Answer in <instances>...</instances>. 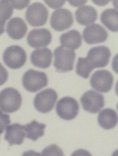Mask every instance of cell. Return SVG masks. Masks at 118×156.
Returning a JSON list of instances; mask_svg holds the SVG:
<instances>
[{
	"instance_id": "1",
	"label": "cell",
	"mask_w": 118,
	"mask_h": 156,
	"mask_svg": "<svg viewBox=\"0 0 118 156\" xmlns=\"http://www.w3.org/2000/svg\"><path fill=\"white\" fill-rule=\"evenodd\" d=\"M22 98L13 88H6L0 93V109L7 113H13L21 106Z\"/></svg>"
},
{
	"instance_id": "2",
	"label": "cell",
	"mask_w": 118,
	"mask_h": 156,
	"mask_svg": "<svg viewBox=\"0 0 118 156\" xmlns=\"http://www.w3.org/2000/svg\"><path fill=\"white\" fill-rule=\"evenodd\" d=\"M54 55L55 57L54 65L58 72H67L73 69L76 57V54L73 51L59 46L54 51Z\"/></svg>"
},
{
	"instance_id": "3",
	"label": "cell",
	"mask_w": 118,
	"mask_h": 156,
	"mask_svg": "<svg viewBox=\"0 0 118 156\" xmlns=\"http://www.w3.org/2000/svg\"><path fill=\"white\" fill-rule=\"evenodd\" d=\"M48 83L47 75L42 72L30 69L26 71L22 78V84L28 91L35 93L46 87Z\"/></svg>"
},
{
	"instance_id": "4",
	"label": "cell",
	"mask_w": 118,
	"mask_h": 156,
	"mask_svg": "<svg viewBox=\"0 0 118 156\" xmlns=\"http://www.w3.org/2000/svg\"><path fill=\"white\" fill-rule=\"evenodd\" d=\"M4 63L10 69L21 68L26 61V54L19 46L13 45L8 47L3 54Z\"/></svg>"
},
{
	"instance_id": "5",
	"label": "cell",
	"mask_w": 118,
	"mask_h": 156,
	"mask_svg": "<svg viewBox=\"0 0 118 156\" xmlns=\"http://www.w3.org/2000/svg\"><path fill=\"white\" fill-rule=\"evenodd\" d=\"M49 12L47 9L40 2H34L30 5L25 13L27 22L33 27L44 25L47 20Z\"/></svg>"
},
{
	"instance_id": "6",
	"label": "cell",
	"mask_w": 118,
	"mask_h": 156,
	"mask_svg": "<svg viewBox=\"0 0 118 156\" xmlns=\"http://www.w3.org/2000/svg\"><path fill=\"white\" fill-rule=\"evenodd\" d=\"M58 98L57 93L48 88L37 94L34 100L36 109L41 113H47L52 110Z\"/></svg>"
},
{
	"instance_id": "7",
	"label": "cell",
	"mask_w": 118,
	"mask_h": 156,
	"mask_svg": "<svg viewBox=\"0 0 118 156\" xmlns=\"http://www.w3.org/2000/svg\"><path fill=\"white\" fill-rule=\"evenodd\" d=\"M79 105L77 100L70 97L59 100L56 106V111L60 118L65 120H71L78 115Z\"/></svg>"
},
{
	"instance_id": "8",
	"label": "cell",
	"mask_w": 118,
	"mask_h": 156,
	"mask_svg": "<svg viewBox=\"0 0 118 156\" xmlns=\"http://www.w3.org/2000/svg\"><path fill=\"white\" fill-rule=\"evenodd\" d=\"M83 109L91 114L98 113L104 106L103 95L94 90L85 93L80 98Z\"/></svg>"
},
{
	"instance_id": "9",
	"label": "cell",
	"mask_w": 118,
	"mask_h": 156,
	"mask_svg": "<svg viewBox=\"0 0 118 156\" xmlns=\"http://www.w3.org/2000/svg\"><path fill=\"white\" fill-rule=\"evenodd\" d=\"M111 56L110 49L104 46L91 48L88 52L86 59L93 69L106 67Z\"/></svg>"
},
{
	"instance_id": "10",
	"label": "cell",
	"mask_w": 118,
	"mask_h": 156,
	"mask_svg": "<svg viewBox=\"0 0 118 156\" xmlns=\"http://www.w3.org/2000/svg\"><path fill=\"white\" fill-rule=\"evenodd\" d=\"M114 79L112 74L106 70L96 71L91 76V87L101 93H107L112 88Z\"/></svg>"
},
{
	"instance_id": "11",
	"label": "cell",
	"mask_w": 118,
	"mask_h": 156,
	"mask_svg": "<svg viewBox=\"0 0 118 156\" xmlns=\"http://www.w3.org/2000/svg\"><path fill=\"white\" fill-rule=\"evenodd\" d=\"M50 23L54 30L63 31L68 29L73 23L71 12L66 9H60L52 13Z\"/></svg>"
},
{
	"instance_id": "12",
	"label": "cell",
	"mask_w": 118,
	"mask_h": 156,
	"mask_svg": "<svg viewBox=\"0 0 118 156\" xmlns=\"http://www.w3.org/2000/svg\"><path fill=\"white\" fill-rule=\"evenodd\" d=\"M83 37L88 44H94L104 42L107 39L108 33L102 26L94 23L84 29Z\"/></svg>"
},
{
	"instance_id": "13",
	"label": "cell",
	"mask_w": 118,
	"mask_h": 156,
	"mask_svg": "<svg viewBox=\"0 0 118 156\" xmlns=\"http://www.w3.org/2000/svg\"><path fill=\"white\" fill-rule=\"evenodd\" d=\"M52 40L50 31L46 28L34 29L31 30L28 37V44L32 48H38L48 46Z\"/></svg>"
},
{
	"instance_id": "14",
	"label": "cell",
	"mask_w": 118,
	"mask_h": 156,
	"mask_svg": "<svg viewBox=\"0 0 118 156\" xmlns=\"http://www.w3.org/2000/svg\"><path fill=\"white\" fill-rule=\"evenodd\" d=\"M32 64L41 69H47L51 65L52 53L49 48H41L34 50L30 56Z\"/></svg>"
},
{
	"instance_id": "15",
	"label": "cell",
	"mask_w": 118,
	"mask_h": 156,
	"mask_svg": "<svg viewBox=\"0 0 118 156\" xmlns=\"http://www.w3.org/2000/svg\"><path fill=\"white\" fill-rule=\"evenodd\" d=\"M28 27L22 18H13L9 20L7 26L8 35L14 40L22 39L26 34Z\"/></svg>"
},
{
	"instance_id": "16",
	"label": "cell",
	"mask_w": 118,
	"mask_h": 156,
	"mask_svg": "<svg viewBox=\"0 0 118 156\" xmlns=\"http://www.w3.org/2000/svg\"><path fill=\"white\" fill-rule=\"evenodd\" d=\"M25 136V126L20 124H13L6 128L4 138L10 145H13L22 144Z\"/></svg>"
},
{
	"instance_id": "17",
	"label": "cell",
	"mask_w": 118,
	"mask_h": 156,
	"mask_svg": "<svg viewBox=\"0 0 118 156\" xmlns=\"http://www.w3.org/2000/svg\"><path fill=\"white\" fill-rule=\"evenodd\" d=\"M76 18L79 24L88 25L93 23L97 19L96 9L91 5H84L79 7L76 12Z\"/></svg>"
},
{
	"instance_id": "18",
	"label": "cell",
	"mask_w": 118,
	"mask_h": 156,
	"mask_svg": "<svg viewBox=\"0 0 118 156\" xmlns=\"http://www.w3.org/2000/svg\"><path fill=\"white\" fill-rule=\"evenodd\" d=\"M62 47L68 49H78L82 45V38L78 31L73 30L62 34L59 38Z\"/></svg>"
},
{
	"instance_id": "19",
	"label": "cell",
	"mask_w": 118,
	"mask_h": 156,
	"mask_svg": "<svg viewBox=\"0 0 118 156\" xmlns=\"http://www.w3.org/2000/svg\"><path fill=\"white\" fill-rule=\"evenodd\" d=\"M98 122L102 128L106 130L112 129L117 125V113L112 109L106 108L99 112L98 116Z\"/></svg>"
},
{
	"instance_id": "20",
	"label": "cell",
	"mask_w": 118,
	"mask_h": 156,
	"mask_svg": "<svg viewBox=\"0 0 118 156\" xmlns=\"http://www.w3.org/2000/svg\"><path fill=\"white\" fill-rule=\"evenodd\" d=\"M101 22L109 30L118 31V10L113 9L105 10L101 15Z\"/></svg>"
},
{
	"instance_id": "21",
	"label": "cell",
	"mask_w": 118,
	"mask_h": 156,
	"mask_svg": "<svg viewBox=\"0 0 118 156\" xmlns=\"http://www.w3.org/2000/svg\"><path fill=\"white\" fill-rule=\"evenodd\" d=\"M46 125L40 123L36 120H33L30 123L25 126V131L27 138L36 141L40 137L43 136L44 134Z\"/></svg>"
},
{
	"instance_id": "22",
	"label": "cell",
	"mask_w": 118,
	"mask_h": 156,
	"mask_svg": "<svg viewBox=\"0 0 118 156\" xmlns=\"http://www.w3.org/2000/svg\"><path fill=\"white\" fill-rule=\"evenodd\" d=\"M93 69L86 58L79 57L76 65V73L78 75L85 79H88Z\"/></svg>"
},
{
	"instance_id": "23",
	"label": "cell",
	"mask_w": 118,
	"mask_h": 156,
	"mask_svg": "<svg viewBox=\"0 0 118 156\" xmlns=\"http://www.w3.org/2000/svg\"><path fill=\"white\" fill-rule=\"evenodd\" d=\"M13 13V7L10 1H0V20L5 21L9 19Z\"/></svg>"
},
{
	"instance_id": "24",
	"label": "cell",
	"mask_w": 118,
	"mask_h": 156,
	"mask_svg": "<svg viewBox=\"0 0 118 156\" xmlns=\"http://www.w3.org/2000/svg\"><path fill=\"white\" fill-rule=\"evenodd\" d=\"M42 156H64V154L58 145L53 144L47 147L43 150Z\"/></svg>"
},
{
	"instance_id": "25",
	"label": "cell",
	"mask_w": 118,
	"mask_h": 156,
	"mask_svg": "<svg viewBox=\"0 0 118 156\" xmlns=\"http://www.w3.org/2000/svg\"><path fill=\"white\" fill-rule=\"evenodd\" d=\"M11 121L10 115L4 114L0 110V135L4 131V130L10 124Z\"/></svg>"
},
{
	"instance_id": "26",
	"label": "cell",
	"mask_w": 118,
	"mask_h": 156,
	"mask_svg": "<svg viewBox=\"0 0 118 156\" xmlns=\"http://www.w3.org/2000/svg\"><path fill=\"white\" fill-rule=\"evenodd\" d=\"M10 2L13 8L21 10L26 7L30 2V1H10Z\"/></svg>"
},
{
	"instance_id": "27",
	"label": "cell",
	"mask_w": 118,
	"mask_h": 156,
	"mask_svg": "<svg viewBox=\"0 0 118 156\" xmlns=\"http://www.w3.org/2000/svg\"><path fill=\"white\" fill-rule=\"evenodd\" d=\"M9 77L8 72L0 62V85L5 83Z\"/></svg>"
},
{
	"instance_id": "28",
	"label": "cell",
	"mask_w": 118,
	"mask_h": 156,
	"mask_svg": "<svg viewBox=\"0 0 118 156\" xmlns=\"http://www.w3.org/2000/svg\"><path fill=\"white\" fill-rule=\"evenodd\" d=\"M45 2L52 9H58L65 4V1H45Z\"/></svg>"
},
{
	"instance_id": "29",
	"label": "cell",
	"mask_w": 118,
	"mask_h": 156,
	"mask_svg": "<svg viewBox=\"0 0 118 156\" xmlns=\"http://www.w3.org/2000/svg\"><path fill=\"white\" fill-rule=\"evenodd\" d=\"M71 156H92L87 150L84 149H79L74 151Z\"/></svg>"
},
{
	"instance_id": "30",
	"label": "cell",
	"mask_w": 118,
	"mask_h": 156,
	"mask_svg": "<svg viewBox=\"0 0 118 156\" xmlns=\"http://www.w3.org/2000/svg\"><path fill=\"white\" fill-rule=\"evenodd\" d=\"M22 156H41V155L40 153L36 152L33 150H29L24 152L22 154Z\"/></svg>"
},
{
	"instance_id": "31",
	"label": "cell",
	"mask_w": 118,
	"mask_h": 156,
	"mask_svg": "<svg viewBox=\"0 0 118 156\" xmlns=\"http://www.w3.org/2000/svg\"><path fill=\"white\" fill-rule=\"evenodd\" d=\"M5 21L0 20V36L4 32V25Z\"/></svg>"
}]
</instances>
